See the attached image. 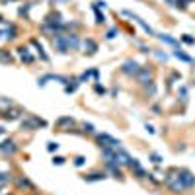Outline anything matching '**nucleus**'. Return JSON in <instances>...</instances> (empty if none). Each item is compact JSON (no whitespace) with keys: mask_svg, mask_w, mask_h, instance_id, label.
Segmentation results:
<instances>
[{"mask_svg":"<svg viewBox=\"0 0 195 195\" xmlns=\"http://www.w3.org/2000/svg\"><path fill=\"white\" fill-rule=\"evenodd\" d=\"M164 183H166L174 193H182V191L185 189V185H183L182 180H180V170H168V172H166V178H164Z\"/></svg>","mask_w":195,"mask_h":195,"instance_id":"nucleus-1","label":"nucleus"},{"mask_svg":"<svg viewBox=\"0 0 195 195\" xmlns=\"http://www.w3.org/2000/svg\"><path fill=\"white\" fill-rule=\"evenodd\" d=\"M97 143H100L102 148H121V143H119V140L113 139L111 135H108V133L97 135Z\"/></svg>","mask_w":195,"mask_h":195,"instance_id":"nucleus-2","label":"nucleus"},{"mask_svg":"<svg viewBox=\"0 0 195 195\" xmlns=\"http://www.w3.org/2000/svg\"><path fill=\"white\" fill-rule=\"evenodd\" d=\"M45 125H47V121H43V119H39V117H28V119L22 121V127H24V129H29V131L39 129V127H45Z\"/></svg>","mask_w":195,"mask_h":195,"instance_id":"nucleus-3","label":"nucleus"},{"mask_svg":"<svg viewBox=\"0 0 195 195\" xmlns=\"http://www.w3.org/2000/svg\"><path fill=\"white\" fill-rule=\"evenodd\" d=\"M131 160H133V158L129 156L127 150H123V148H117V150H115V162H117L119 166H129Z\"/></svg>","mask_w":195,"mask_h":195,"instance_id":"nucleus-4","label":"nucleus"},{"mask_svg":"<svg viewBox=\"0 0 195 195\" xmlns=\"http://www.w3.org/2000/svg\"><path fill=\"white\" fill-rule=\"evenodd\" d=\"M53 45H55L61 53H66L70 47H68V43H66V35L65 33H59V35H55L53 37Z\"/></svg>","mask_w":195,"mask_h":195,"instance_id":"nucleus-5","label":"nucleus"},{"mask_svg":"<svg viewBox=\"0 0 195 195\" xmlns=\"http://www.w3.org/2000/svg\"><path fill=\"white\" fill-rule=\"evenodd\" d=\"M123 14H125V16H129V18H133V20H135V22H137V24H139L140 28H143V29H145V31L148 33V35H154L152 28H150V25H148V24H146L145 20H140V18H139L137 14H133V12H129V10H123Z\"/></svg>","mask_w":195,"mask_h":195,"instance_id":"nucleus-6","label":"nucleus"},{"mask_svg":"<svg viewBox=\"0 0 195 195\" xmlns=\"http://www.w3.org/2000/svg\"><path fill=\"white\" fill-rule=\"evenodd\" d=\"M180 180H182V183L185 185V189H187V187H193V185H195V176H193L189 170H180Z\"/></svg>","mask_w":195,"mask_h":195,"instance_id":"nucleus-7","label":"nucleus"},{"mask_svg":"<svg viewBox=\"0 0 195 195\" xmlns=\"http://www.w3.org/2000/svg\"><path fill=\"white\" fill-rule=\"evenodd\" d=\"M137 80L140 82V84H146V82H152V70L150 68H146V66H143L137 72Z\"/></svg>","mask_w":195,"mask_h":195,"instance_id":"nucleus-8","label":"nucleus"},{"mask_svg":"<svg viewBox=\"0 0 195 195\" xmlns=\"http://www.w3.org/2000/svg\"><path fill=\"white\" fill-rule=\"evenodd\" d=\"M16 150H18V146H16V143L14 140H4V143H0V152L2 154H16Z\"/></svg>","mask_w":195,"mask_h":195,"instance_id":"nucleus-9","label":"nucleus"},{"mask_svg":"<svg viewBox=\"0 0 195 195\" xmlns=\"http://www.w3.org/2000/svg\"><path fill=\"white\" fill-rule=\"evenodd\" d=\"M121 70H123L125 74H129V76H131V74H135V76H137V72L140 70V66L135 63V61H127V63L123 65V68H121Z\"/></svg>","mask_w":195,"mask_h":195,"instance_id":"nucleus-10","label":"nucleus"},{"mask_svg":"<svg viewBox=\"0 0 195 195\" xmlns=\"http://www.w3.org/2000/svg\"><path fill=\"white\" fill-rule=\"evenodd\" d=\"M65 35H66V43H68L70 49H78L80 47V39H78L76 33H65Z\"/></svg>","mask_w":195,"mask_h":195,"instance_id":"nucleus-11","label":"nucleus"},{"mask_svg":"<svg viewBox=\"0 0 195 195\" xmlns=\"http://www.w3.org/2000/svg\"><path fill=\"white\" fill-rule=\"evenodd\" d=\"M18 55L22 57L24 63H28V65H31V63H33V57L28 53V49H25V47H20V49H18Z\"/></svg>","mask_w":195,"mask_h":195,"instance_id":"nucleus-12","label":"nucleus"},{"mask_svg":"<svg viewBox=\"0 0 195 195\" xmlns=\"http://www.w3.org/2000/svg\"><path fill=\"white\" fill-rule=\"evenodd\" d=\"M84 180H86V182H102V180H105V174H102V172H94V174L84 176Z\"/></svg>","mask_w":195,"mask_h":195,"instance_id":"nucleus-13","label":"nucleus"},{"mask_svg":"<svg viewBox=\"0 0 195 195\" xmlns=\"http://www.w3.org/2000/svg\"><path fill=\"white\" fill-rule=\"evenodd\" d=\"M174 57L176 59H180V61H183V63H195V61H193V57H189V55H185V53L183 51H174Z\"/></svg>","mask_w":195,"mask_h":195,"instance_id":"nucleus-14","label":"nucleus"},{"mask_svg":"<svg viewBox=\"0 0 195 195\" xmlns=\"http://www.w3.org/2000/svg\"><path fill=\"white\" fill-rule=\"evenodd\" d=\"M4 113V117L6 119H18V117H20V115H22V109H18V108H14V109H10V111H2Z\"/></svg>","mask_w":195,"mask_h":195,"instance_id":"nucleus-15","label":"nucleus"},{"mask_svg":"<svg viewBox=\"0 0 195 195\" xmlns=\"http://www.w3.org/2000/svg\"><path fill=\"white\" fill-rule=\"evenodd\" d=\"M0 63L2 65H10L12 63V55L8 51H4V49H0Z\"/></svg>","mask_w":195,"mask_h":195,"instance_id":"nucleus-16","label":"nucleus"},{"mask_svg":"<svg viewBox=\"0 0 195 195\" xmlns=\"http://www.w3.org/2000/svg\"><path fill=\"white\" fill-rule=\"evenodd\" d=\"M158 37H160V41L168 43V45H172V47H178V45H180V43L176 41L174 37H170V35H164V33H162V35H158Z\"/></svg>","mask_w":195,"mask_h":195,"instance_id":"nucleus-17","label":"nucleus"},{"mask_svg":"<svg viewBox=\"0 0 195 195\" xmlns=\"http://www.w3.org/2000/svg\"><path fill=\"white\" fill-rule=\"evenodd\" d=\"M57 125H59V127H72V125H74V119H72V117H61Z\"/></svg>","mask_w":195,"mask_h":195,"instance_id":"nucleus-18","label":"nucleus"},{"mask_svg":"<svg viewBox=\"0 0 195 195\" xmlns=\"http://www.w3.org/2000/svg\"><path fill=\"white\" fill-rule=\"evenodd\" d=\"M31 45H33V47H35V49H37V51H39V57H41V59H43V61H47V59H49V57H47V55H45V53H43V47H41V45H39V41H35V39H31Z\"/></svg>","mask_w":195,"mask_h":195,"instance_id":"nucleus-19","label":"nucleus"},{"mask_svg":"<svg viewBox=\"0 0 195 195\" xmlns=\"http://www.w3.org/2000/svg\"><path fill=\"white\" fill-rule=\"evenodd\" d=\"M84 47L90 49V53H96V51H97V45H96L92 39H86V41H84Z\"/></svg>","mask_w":195,"mask_h":195,"instance_id":"nucleus-20","label":"nucleus"},{"mask_svg":"<svg viewBox=\"0 0 195 195\" xmlns=\"http://www.w3.org/2000/svg\"><path fill=\"white\" fill-rule=\"evenodd\" d=\"M84 164H86V158H84V156H76V158H74V166H76V168H82Z\"/></svg>","mask_w":195,"mask_h":195,"instance_id":"nucleus-21","label":"nucleus"},{"mask_svg":"<svg viewBox=\"0 0 195 195\" xmlns=\"http://www.w3.org/2000/svg\"><path fill=\"white\" fill-rule=\"evenodd\" d=\"M150 162H154V164H162V156H160V154H156V152H152V154H150Z\"/></svg>","mask_w":195,"mask_h":195,"instance_id":"nucleus-22","label":"nucleus"},{"mask_svg":"<svg viewBox=\"0 0 195 195\" xmlns=\"http://www.w3.org/2000/svg\"><path fill=\"white\" fill-rule=\"evenodd\" d=\"M76 86H78V82H74V84H66V86H65V90L70 94V92H74V90H76Z\"/></svg>","mask_w":195,"mask_h":195,"instance_id":"nucleus-23","label":"nucleus"},{"mask_svg":"<svg viewBox=\"0 0 195 195\" xmlns=\"http://www.w3.org/2000/svg\"><path fill=\"white\" fill-rule=\"evenodd\" d=\"M57 148H59V143H49V145H47V150H49V152H55Z\"/></svg>","mask_w":195,"mask_h":195,"instance_id":"nucleus-24","label":"nucleus"},{"mask_svg":"<svg viewBox=\"0 0 195 195\" xmlns=\"http://www.w3.org/2000/svg\"><path fill=\"white\" fill-rule=\"evenodd\" d=\"M53 164H57V166L65 164V158H63V156H55V158H53Z\"/></svg>","mask_w":195,"mask_h":195,"instance_id":"nucleus-25","label":"nucleus"},{"mask_svg":"<svg viewBox=\"0 0 195 195\" xmlns=\"http://www.w3.org/2000/svg\"><path fill=\"white\" fill-rule=\"evenodd\" d=\"M183 41L187 43V45H193V43H195V37H191V35H183Z\"/></svg>","mask_w":195,"mask_h":195,"instance_id":"nucleus-26","label":"nucleus"},{"mask_svg":"<svg viewBox=\"0 0 195 195\" xmlns=\"http://www.w3.org/2000/svg\"><path fill=\"white\" fill-rule=\"evenodd\" d=\"M0 105H2V108H6V105L10 108V105H14V102L12 100H0Z\"/></svg>","mask_w":195,"mask_h":195,"instance_id":"nucleus-27","label":"nucleus"},{"mask_svg":"<svg viewBox=\"0 0 195 195\" xmlns=\"http://www.w3.org/2000/svg\"><path fill=\"white\" fill-rule=\"evenodd\" d=\"M84 131L86 133H94V125L92 123H84Z\"/></svg>","mask_w":195,"mask_h":195,"instance_id":"nucleus-28","label":"nucleus"},{"mask_svg":"<svg viewBox=\"0 0 195 195\" xmlns=\"http://www.w3.org/2000/svg\"><path fill=\"white\" fill-rule=\"evenodd\" d=\"M96 22H97V24H103V22H105V16H103V14H96Z\"/></svg>","mask_w":195,"mask_h":195,"instance_id":"nucleus-29","label":"nucleus"},{"mask_svg":"<svg viewBox=\"0 0 195 195\" xmlns=\"http://www.w3.org/2000/svg\"><path fill=\"white\" fill-rule=\"evenodd\" d=\"M18 185H25V187H31V183L25 180V178H24V180H18Z\"/></svg>","mask_w":195,"mask_h":195,"instance_id":"nucleus-30","label":"nucleus"},{"mask_svg":"<svg viewBox=\"0 0 195 195\" xmlns=\"http://www.w3.org/2000/svg\"><path fill=\"white\" fill-rule=\"evenodd\" d=\"M115 33H117V29L113 28V29H109V31H108V35H105V37H108V39H113V37H115Z\"/></svg>","mask_w":195,"mask_h":195,"instance_id":"nucleus-31","label":"nucleus"},{"mask_svg":"<svg viewBox=\"0 0 195 195\" xmlns=\"http://www.w3.org/2000/svg\"><path fill=\"white\" fill-rule=\"evenodd\" d=\"M94 88H96V92H97V94H105V88H103V86H100V84H96Z\"/></svg>","mask_w":195,"mask_h":195,"instance_id":"nucleus-32","label":"nucleus"},{"mask_svg":"<svg viewBox=\"0 0 195 195\" xmlns=\"http://www.w3.org/2000/svg\"><path fill=\"white\" fill-rule=\"evenodd\" d=\"M8 180H10V176H8V174H0V182H8Z\"/></svg>","mask_w":195,"mask_h":195,"instance_id":"nucleus-33","label":"nucleus"},{"mask_svg":"<svg viewBox=\"0 0 195 195\" xmlns=\"http://www.w3.org/2000/svg\"><path fill=\"white\" fill-rule=\"evenodd\" d=\"M4 133H6V129H4V127H0V135H4Z\"/></svg>","mask_w":195,"mask_h":195,"instance_id":"nucleus-34","label":"nucleus"},{"mask_svg":"<svg viewBox=\"0 0 195 195\" xmlns=\"http://www.w3.org/2000/svg\"><path fill=\"white\" fill-rule=\"evenodd\" d=\"M2 2H10V0H2Z\"/></svg>","mask_w":195,"mask_h":195,"instance_id":"nucleus-35","label":"nucleus"}]
</instances>
